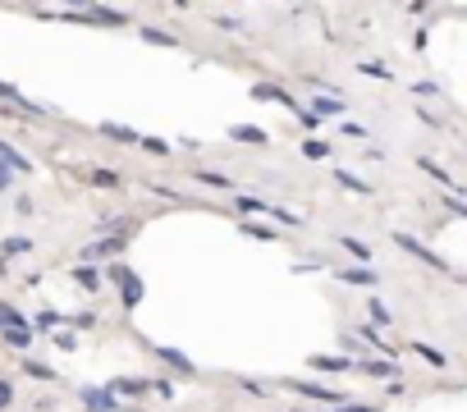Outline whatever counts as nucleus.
<instances>
[{"label":"nucleus","instance_id":"obj_1","mask_svg":"<svg viewBox=\"0 0 467 412\" xmlns=\"http://www.w3.org/2000/svg\"><path fill=\"white\" fill-rule=\"evenodd\" d=\"M124 248H129V239L124 234H101L96 243H87L83 252H78V261H101V257H124Z\"/></svg>","mask_w":467,"mask_h":412},{"label":"nucleus","instance_id":"obj_2","mask_svg":"<svg viewBox=\"0 0 467 412\" xmlns=\"http://www.w3.org/2000/svg\"><path fill=\"white\" fill-rule=\"evenodd\" d=\"M284 389H294V394H303V399H311V404H344V394L339 389H325V385H311V380H284Z\"/></svg>","mask_w":467,"mask_h":412},{"label":"nucleus","instance_id":"obj_3","mask_svg":"<svg viewBox=\"0 0 467 412\" xmlns=\"http://www.w3.org/2000/svg\"><path fill=\"white\" fill-rule=\"evenodd\" d=\"M394 248H403V252H413L417 261H426V266H435V270H449V261L444 257H435L431 248H422V243L413 239V234H403V229H394Z\"/></svg>","mask_w":467,"mask_h":412},{"label":"nucleus","instance_id":"obj_4","mask_svg":"<svg viewBox=\"0 0 467 412\" xmlns=\"http://www.w3.org/2000/svg\"><path fill=\"white\" fill-rule=\"evenodd\" d=\"M83 408L87 412H115V408H120V399H115L110 389H83Z\"/></svg>","mask_w":467,"mask_h":412},{"label":"nucleus","instance_id":"obj_5","mask_svg":"<svg viewBox=\"0 0 467 412\" xmlns=\"http://www.w3.org/2000/svg\"><path fill=\"white\" fill-rule=\"evenodd\" d=\"M156 357L165 362V367H174V371H183V376H192V357L188 353H179V348H170V343H156Z\"/></svg>","mask_w":467,"mask_h":412},{"label":"nucleus","instance_id":"obj_6","mask_svg":"<svg viewBox=\"0 0 467 412\" xmlns=\"http://www.w3.org/2000/svg\"><path fill=\"white\" fill-rule=\"evenodd\" d=\"M105 389H110L115 399H138L142 389H147V380H142V376H138V380H133V376H115V380H110Z\"/></svg>","mask_w":467,"mask_h":412},{"label":"nucleus","instance_id":"obj_7","mask_svg":"<svg viewBox=\"0 0 467 412\" xmlns=\"http://www.w3.org/2000/svg\"><path fill=\"white\" fill-rule=\"evenodd\" d=\"M307 362H311V371H353V357H339V353H316Z\"/></svg>","mask_w":467,"mask_h":412},{"label":"nucleus","instance_id":"obj_8","mask_svg":"<svg viewBox=\"0 0 467 412\" xmlns=\"http://www.w3.org/2000/svg\"><path fill=\"white\" fill-rule=\"evenodd\" d=\"M229 137H238V142H248V147H266V142H270L266 129H257V124H233Z\"/></svg>","mask_w":467,"mask_h":412},{"label":"nucleus","instance_id":"obj_9","mask_svg":"<svg viewBox=\"0 0 467 412\" xmlns=\"http://www.w3.org/2000/svg\"><path fill=\"white\" fill-rule=\"evenodd\" d=\"M0 161H5V165H9L14 174H33V161H28V156H18L14 147L5 142V137H0Z\"/></svg>","mask_w":467,"mask_h":412},{"label":"nucleus","instance_id":"obj_10","mask_svg":"<svg viewBox=\"0 0 467 412\" xmlns=\"http://www.w3.org/2000/svg\"><path fill=\"white\" fill-rule=\"evenodd\" d=\"M252 96H257V101H279V105H289V110H298V101H294V96H289V92H279V87H266V83H261V87H252ZM298 115H303V110H298Z\"/></svg>","mask_w":467,"mask_h":412},{"label":"nucleus","instance_id":"obj_11","mask_svg":"<svg viewBox=\"0 0 467 412\" xmlns=\"http://www.w3.org/2000/svg\"><path fill=\"white\" fill-rule=\"evenodd\" d=\"M413 353H417V357H426V362H431L435 371H444V367H449V353L431 348V343H422V339H413Z\"/></svg>","mask_w":467,"mask_h":412},{"label":"nucleus","instance_id":"obj_12","mask_svg":"<svg viewBox=\"0 0 467 412\" xmlns=\"http://www.w3.org/2000/svg\"><path fill=\"white\" fill-rule=\"evenodd\" d=\"M357 371H367V376H398L394 371V362H381V357H362V362H353Z\"/></svg>","mask_w":467,"mask_h":412},{"label":"nucleus","instance_id":"obj_13","mask_svg":"<svg viewBox=\"0 0 467 412\" xmlns=\"http://www.w3.org/2000/svg\"><path fill=\"white\" fill-rule=\"evenodd\" d=\"M120 302H124V311H133L142 302V280L133 275V280H124V293H120Z\"/></svg>","mask_w":467,"mask_h":412},{"label":"nucleus","instance_id":"obj_14","mask_svg":"<svg viewBox=\"0 0 467 412\" xmlns=\"http://www.w3.org/2000/svg\"><path fill=\"white\" fill-rule=\"evenodd\" d=\"M0 335H5L9 348H28V343H33V330H28V326H5Z\"/></svg>","mask_w":467,"mask_h":412},{"label":"nucleus","instance_id":"obj_15","mask_svg":"<svg viewBox=\"0 0 467 412\" xmlns=\"http://www.w3.org/2000/svg\"><path fill=\"white\" fill-rule=\"evenodd\" d=\"M74 280L83 284L87 293H96V289H101V270H92V266H87V261H83V266H74Z\"/></svg>","mask_w":467,"mask_h":412},{"label":"nucleus","instance_id":"obj_16","mask_svg":"<svg viewBox=\"0 0 467 412\" xmlns=\"http://www.w3.org/2000/svg\"><path fill=\"white\" fill-rule=\"evenodd\" d=\"M233 211H243V215H266V202H261V198H252V193H238Z\"/></svg>","mask_w":467,"mask_h":412},{"label":"nucleus","instance_id":"obj_17","mask_svg":"<svg viewBox=\"0 0 467 412\" xmlns=\"http://www.w3.org/2000/svg\"><path fill=\"white\" fill-rule=\"evenodd\" d=\"M23 252H33V239H18L14 234V239L0 243V257H23Z\"/></svg>","mask_w":467,"mask_h":412},{"label":"nucleus","instance_id":"obj_18","mask_svg":"<svg viewBox=\"0 0 467 412\" xmlns=\"http://www.w3.org/2000/svg\"><path fill=\"white\" fill-rule=\"evenodd\" d=\"M335 179L344 183L348 193H357V198H367V193H371V183H362V179H357V174H348V170H335Z\"/></svg>","mask_w":467,"mask_h":412},{"label":"nucleus","instance_id":"obj_19","mask_svg":"<svg viewBox=\"0 0 467 412\" xmlns=\"http://www.w3.org/2000/svg\"><path fill=\"white\" fill-rule=\"evenodd\" d=\"M101 137H110V142H138V133L124 129V124H101Z\"/></svg>","mask_w":467,"mask_h":412},{"label":"nucleus","instance_id":"obj_20","mask_svg":"<svg viewBox=\"0 0 467 412\" xmlns=\"http://www.w3.org/2000/svg\"><path fill=\"white\" fill-rule=\"evenodd\" d=\"M197 183H207V188H233V179L229 174H216V170H202V174H192Z\"/></svg>","mask_w":467,"mask_h":412},{"label":"nucleus","instance_id":"obj_21","mask_svg":"<svg viewBox=\"0 0 467 412\" xmlns=\"http://www.w3.org/2000/svg\"><path fill=\"white\" fill-rule=\"evenodd\" d=\"M367 311H371V321H376V326H394V311H389L381 298H371V302H367Z\"/></svg>","mask_w":467,"mask_h":412},{"label":"nucleus","instance_id":"obj_22","mask_svg":"<svg viewBox=\"0 0 467 412\" xmlns=\"http://www.w3.org/2000/svg\"><path fill=\"white\" fill-rule=\"evenodd\" d=\"M339 280H344V284H357V289H371V284H376V275H371V270H344Z\"/></svg>","mask_w":467,"mask_h":412},{"label":"nucleus","instance_id":"obj_23","mask_svg":"<svg viewBox=\"0 0 467 412\" xmlns=\"http://www.w3.org/2000/svg\"><path fill=\"white\" fill-rule=\"evenodd\" d=\"M138 147H142V151H151V156H170V151H174L165 137H138Z\"/></svg>","mask_w":467,"mask_h":412},{"label":"nucleus","instance_id":"obj_24","mask_svg":"<svg viewBox=\"0 0 467 412\" xmlns=\"http://www.w3.org/2000/svg\"><path fill=\"white\" fill-rule=\"evenodd\" d=\"M87 179H92L96 188H120V174H115V170H92Z\"/></svg>","mask_w":467,"mask_h":412},{"label":"nucleus","instance_id":"obj_25","mask_svg":"<svg viewBox=\"0 0 467 412\" xmlns=\"http://www.w3.org/2000/svg\"><path fill=\"white\" fill-rule=\"evenodd\" d=\"M339 248H344V252H353L357 261H371V248H367V243H357V239H339Z\"/></svg>","mask_w":467,"mask_h":412},{"label":"nucleus","instance_id":"obj_26","mask_svg":"<svg viewBox=\"0 0 467 412\" xmlns=\"http://www.w3.org/2000/svg\"><path fill=\"white\" fill-rule=\"evenodd\" d=\"M303 156H311V161H325V156H330V142H316V137H307V142H303Z\"/></svg>","mask_w":467,"mask_h":412},{"label":"nucleus","instance_id":"obj_27","mask_svg":"<svg viewBox=\"0 0 467 412\" xmlns=\"http://www.w3.org/2000/svg\"><path fill=\"white\" fill-rule=\"evenodd\" d=\"M243 234H252V239H261V243H275V229H266V224H252V220H243Z\"/></svg>","mask_w":467,"mask_h":412},{"label":"nucleus","instance_id":"obj_28","mask_svg":"<svg viewBox=\"0 0 467 412\" xmlns=\"http://www.w3.org/2000/svg\"><path fill=\"white\" fill-rule=\"evenodd\" d=\"M0 321H5V326H28V316L18 307H9V302H0Z\"/></svg>","mask_w":467,"mask_h":412},{"label":"nucleus","instance_id":"obj_29","mask_svg":"<svg viewBox=\"0 0 467 412\" xmlns=\"http://www.w3.org/2000/svg\"><path fill=\"white\" fill-rule=\"evenodd\" d=\"M23 371H28V376H37V380H55L51 367H42V362H28V357H23Z\"/></svg>","mask_w":467,"mask_h":412},{"label":"nucleus","instance_id":"obj_30","mask_svg":"<svg viewBox=\"0 0 467 412\" xmlns=\"http://www.w3.org/2000/svg\"><path fill=\"white\" fill-rule=\"evenodd\" d=\"M238 389H243V394H252V399H266V385H261V380H248V376H243Z\"/></svg>","mask_w":467,"mask_h":412},{"label":"nucleus","instance_id":"obj_31","mask_svg":"<svg viewBox=\"0 0 467 412\" xmlns=\"http://www.w3.org/2000/svg\"><path fill=\"white\" fill-rule=\"evenodd\" d=\"M60 311H42V316H37V330H60Z\"/></svg>","mask_w":467,"mask_h":412},{"label":"nucleus","instance_id":"obj_32","mask_svg":"<svg viewBox=\"0 0 467 412\" xmlns=\"http://www.w3.org/2000/svg\"><path fill=\"white\" fill-rule=\"evenodd\" d=\"M311 115H344V101H316Z\"/></svg>","mask_w":467,"mask_h":412},{"label":"nucleus","instance_id":"obj_33","mask_svg":"<svg viewBox=\"0 0 467 412\" xmlns=\"http://www.w3.org/2000/svg\"><path fill=\"white\" fill-rule=\"evenodd\" d=\"M9 404H14V385H9V380H0V412H5Z\"/></svg>","mask_w":467,"mask_h":412},{"label":"nucleus","instance_id":"obj_34","mask_svg":"<svg viewBox=\"0 0 467 412\" xmlns=\"http://www.w3.org/2000/svg\"><path fill=\"white\" fill-rule=\"evenodd\" d=\"M335 412H376V408H362V404H348L344 399V404H335Z\"/></svg>","mask_w":467,"mask_h":412},{"label":"nucleus","instance_id":"obj_35","mask_svg":"<svg viewBox=\"0 0 467 412\" xmlns=\"http://www.w3.org/2000/svg\"><path fill=\"white\" fill-rule=\"evenodd\" d=\"M142 37H147V42H156V46H170V37H165V33H156V28H147Z\"/></svg>","mask_w":467,"mask_h":412},{"label":"nucleus","instance_id":"obj_36","mask_svg":"<svg viewBox=\"0 0 467 412\" xmlns=\"http://www.w3.org/2000/svg\"><path fill=\"white\" fill-rule=\"evenodd\" d=\"M9 183H14V170H9V165L0 161V188H9Z\"/></svg>","mask_w":467,"mask_h":412},{"label":"nucleus","instance_id":"obj_37","mask_svg":"<svg viewBox=\"0 0 467 412\" xmlns=\"http://www.w3.org/2000/svg\"><path fill=\"white\" fill-rule=\"evenodd\" d=\"M115 412H133V408H115Z\"/></svg>","mask_w":467,"mask_h":412},{"label":"nucleus","instance_id":"obj_38","mask_svg":"<svg viewBox=\"0 0 467 412\" xmlns=\"http://www.w3.org/2000/svg\"><path fill=\"white\" fill-rule=\"evenodd\" d=\"M74 5H83V0H74Z\"/></svg>","mask_w":467,"mask_h":412},{"label":"nucleus","instance_id":"obj_39","mask_svg":"<svg viewBox=\"0 0 467 412\" xmlns=\"http://www.w3.org/2000/svg\"><path fill=\"white\" fill-rule=\"evenodd\" d=\"M0 330H5V321H0Z\"/></svg>","mask_w":467,"mask_h":412}]
</instances>
